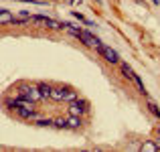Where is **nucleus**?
I'll list each match as a JSON object with an SVG mask.
<instances>
[{
	"instance_id": "1",
	"label": "nucleus",
	"mask_w": 160,
	"mask_h": 152,
	"mask_svg": "<svg viewBox=\"0 0 160 152\" xmlns=\"http://www.w3.org/2000/svg\"><path fill=\"white\" fill-rule=\"evenodd\" d=\"M18 98H27V99H31V101H43V94H41V89H39V85H31V83H20L18 85Z\"/></svg>"
},
{
	"instance_id": "2",
	"label": "nucleus",
	"mask_w": 160,
	"mask_h": 152,
	"mask_svg": "<svg viewBox=\"0 0 160 152\" xmlns=\"http://www.w3.org/2000/svg\"><path fill=\"white\" fill-rule=\"evenodd\" d=\"M89 112V104L85 99H75V101H69V116H83V114Z\"/></svg>"
},
{
	"instance_id": "3",
	"label": "nucleus",
	"mask_w": 160,
	"mask_h": 152,
	"mask_svg": "<svg viewBox=\"0 0 160 152\" xmlns=\"http://www.w3.org/2000/svg\"><path fill=\"white\" fill-rule=\"evenodd\" d=\"M14 114L18 118H22V120H37V118H39V114H37L35 108H24V105H16Z\"/></svg>"
},
{
	"instance_id": "4",
	"label": "nucleus",
	"mask_w": 160,
	"mask_h": 152,
	"mask_svg": "<svg viewBox=\"0 0 160 152\" xmlns=\"http://www.w3.org/2000/svg\"><path fill=\"white\" fill-rule=\"evenodd\" d=\"M98 53L102 55L108 63H120V55H118L113 49H109V47H103V45H102V47L98 49Z\"/></svg>"
},
{
	"instance_id": "5",
	"label": "nucleus",
	"mask_w": 160,
	"mask_h": 152,
	"mask_svg": "<svg viewBox=\"0 0 160 152\" xmlns=\"http://www.w3.org/2000/svg\"><path fill=\"white\" fill-rule=\"evenodd\" d=\"M65 94H67L65 87H57V85H53L51 99H55V101H65Z\"/></svg>"
},
{
	"instance_id": "6",
	"label": "nucleus",
	"mask_w": 160,
	"mask_h": 152,
	"mask_svg": "<svg viewBox=\"0 0 160 152\" xmlns=\"http://www.w3.org/2000/svg\"><path fill=\"white\" fill-rule=\"evenodd\" d=\"M81 116H69L67 118V128H71V130H79L81 128Z\"/></svg>"
},
{
	"instance_id": "7",
	"label": "nucleus",
	"mask_w": 160,
	"mask_h": 152,
	"mask_svg": "<svg viewBox=\"0 0 160 152\" xmlns=\"http://www.w3.org/2000/svg\"><path fill=\"white\" fill-rule=\"evenodd\" d=\"M12 20H14L12 12L6 8H0V24H12Z\"/></svg>"
},
{
	"instance_id": "8",
	"label": "nucleus",
	"mask_w": 160,
	"mask_h": 152,
	"mask_svg": "<svg viewBox=\"0 0 160 152\" xmlns=\"http://www.w3.org/2000/svg\"><path fill=\"white\" fill-rule=\"evenodd\" d=\"M39 89L43 94V98H49L51 99V91H53V85L51 83H39Z\"/></svg>"
},
{
	"instance_id": "9",
	"label": "nucleus",
	"mask_w": 160,
	"mask_h": 152,
	"mask_svg": "<svg viewBox=\"0 0 160 152\" xmlns=\"http://www.w3.org/2000/svg\"><path fill=\"white\" fill-rule=\"evenodd\" d=\"M140 150H142V152H144V150H146V152H156V150H158V144H156V142H152V140H146L144 144H142Z\"/></svg>"
},
{
	"instance_id": "10",
	"label": "nucleus",
	"mask_w": 160,
	"mask_h": 152,
	"mask_svg": "<svg viewBox=\"0 0 160 152\" xmlns=\"http://www.w3.org/2000/svg\"><path fill=\"white\" fill-rule=\"evenodd\" d=\"M122 73H124L128 79H132V81H134V75H136V73L132 71V67H130L128 63H122Z\"/></svg>"
},
{
	"instance_id": "11",
	"label": "nucleus",
	"mask_w": 160,
	"mask_h": 152,
	"mask_svg": "<svg viewBox=\"0 0 160 152\" xmlns=\"http://www.w3.org/2000/svg\"><path fill=\"white\" fill-rule=\"evenodd\" d=\"M148 109H150V114H154L156 118H160V108L156 105V101H152L148 98Z\"/></svg>"
},
{
	"instance_id": "12",
	"label": "nucleus",
	"mask_w": 160,
	"mask_h": 152,
	"mask_svg": "<svg viewBox=\"0 0 160 152\" xmlns=\"http://www.w3.org/2000/svg\"><path fill=\"white\" fill-rule=\"evenodd\" d=\"M71 14H73V18H77V20H79V23H83V24H87V27H91V24H93V23H91V20H87V18H85V16H83V14H79V12H77V10H73V12H71Z\"/></svg>"
},
{
	"instance_id": "13",
	"label": "nucleus",
	"mask_w": 160,
	"mask_h": 152,
	"mask_svg": "<svg viewBox=\"0 0 160 152\" xmlns=\"http://www.w3.org/2000/svg\"><path fill=\"white\" fill-rule=\"evenodd\" d=\"M53 126L55 128H67V118H57V120H53Z\"/></svg>"
},
{
	"instance_id": "14",
	"label": "nucleus",
	"mask_w": 160,
	"mask_h": 152,
	"mask_svg": "<svg viewBox=\"0 0 160 152\" xmlns=\"http://www.w3.org/2000/svg\"><path fill=\"white\" fill-rule=\"evenodd\" d=\"M79 95H77V91H73V89H67V94H65V101H75Z\"/></svg>"
},
{
	"instance_id": "15",
	"label": "nucleus",
	"mask_w": 160,
	"mask_h": 152,
	"mask_svg": "<svg viewBox=\"0 0 160 152\" xmlns=\"http://www.w3.org/2000/svg\"><path fill=\"white\" fill-rule=\"evenodd\" d=\"M130 148H132V150H138V148H142V146H138L136 142H132V144H130Z\"/></svg>"
},
{
	"instance_id": "16",
	"label": "nucleus",
	"mask_w": 160,
	"mask_h": 152,
	"mask_svg": "<svg viewBox=\"0 0 160 152\" xmlns=\"http://www.w3.org/2000/svg\"><path fill=\"white\" fill-rule=\"evenodd\" d=\"M47 2H51V0H35V4H47Z\"/></svg>"
},
{
	"instance_id": "17",
	"label": "nucleus",
	"mask_w": 160,
	"mask_h": 152,
	"mask_svg": "<svg viewBox=\"0 0 160 152\" xmlns=\"http://www.w3.org/2000/svg\"><path fill=\"white\" fill-rule=\"evenodd\" d=\"M152 4H156V6H158V4H160V0H152Z\"/></svg>"
},
{
	"instance_id": "18",
	"label": "nucleus",
	"mask_w": 160,
	"mask_h": 152,
	"mask_svg": "<svg viewBox=\"0 0 160 152\" xmlns=\"http://www.w3.org/2000/svg\"><path fill=\"white\" fill-rule=\"evenodd\" d=\"M156 144H158V150H160V136H158V140H156Z\"/></svg>"
},
{
	"instance_id": "19",
	"label": "nucleus",
	"mask_w": 160,
	"mask_h": 152,
	"mask_svg": "<svg viewBox=\"0 0 160 152\" xmlns=\"http://www.w3.org/2000/svg\"><path fill=\"white\" fill-rule=\"evenodd\" d=\"M22 2H35V0H22Z\"/></svg>"
},
{
	"instance_id": "20",
	"label": "nucleus",
	"mask_w": 160,
	"mask_h": 152,
	"mask_svg": "<svg viewBox=\"0 0 160 152\" xmlns=\"http://www.w3.org/2000/svg\"><path fill=\"white\" fill-rule=\"evenodd\" d=\"M53 2H59V0H53Z\"/></svg>"
}]
</instances>
